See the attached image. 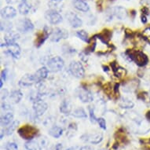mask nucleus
Masks as SVG:
<instances>
[{
    "label": "nucleus",
    "mask_w": 150,
    "mask_h": 150,
    "mask_svg": "<svg viewBox=\"0 0 150 150\" xmlns=\"http://www.w3.org/2000/svg\"><path fill=\"white\" fill-rule=\"evenodd\" d=\"M38 129L31 125H25L18 129L19 135L25 140H32L38 134Z\"/></svg>",
    "instance_id": "nucleus-1"
},
{
    "label": "nucleus",
    "mask_w": 150,
    "mask_h": 150,
    "mask_svg": "<svg viewBox=\"0 0 150 150\" xmlns=\"http://www.w3.org/2000/svg\"><path fill=\"white\" fill-rule=\"evenodd\" d=\"M128 57H130V60L134 61L136 64L139 66H144L148 63V57L145 54L142 52L138 51V50H129L127 52Z\"/></svg>",
    "instance_id": "nucleus-2"
},
{
    "label": "nucleus",
    "mask_w": 150,
    "mask_h": 150,
    "mask_svg": "<svg viewBox=\"0 0 150 150\" xmlns=\"http://www.w3.org/2000/svg\"><path fill=\"white\" fill-rule=\"evenodd\" d=\"M64 60L60 57H54L47 62V67L51 71L57 72L64 68Z\"/></svg>",
    "instance_id": "nucleus-3"
},
{
    "label": "nucleus",
    "mask_w": 150,
    "mask_h": 150,
    "mask_svg": "<svg viewBox=\"0 0 150 150\" xmlns=\"http://www.w3.org/2000/svg\"><path fill=\"white\" fill-rule=\"evenodd\" d=\"M69 71L73 76L76 78H82L84 76L85 74L83 64L78 62H71L69 65Z\"/></svg>",
    "instance_id": "nucleus-4"
},
{
    "label": "nucleus",
    "mask_w": 150,
    "mask_h": 150,
    "mask_svg": "<svg viewBox=\"0 0 150 150\" xmlns=\"http://www.w3.org/2000/svg\"><path fill=\"white\" fill-rule=\"evenodd\" d=\"M34 28V25L28 19H21L17 22V29L22 33H26L32 31Z\"/></svg>",
    "instance_id": "nucleus-5"
},
{
    "label": "nucleus",
    "mask_w": 150,
    "mask_h": 150,
    "mask_svg": "<svg viewBox=\"0 0 150 150\" xmlns=\"http://www.w3.org/2000/svg\"><path fill=\"white\" fill-rule=\"evenodd\" d=\"M77 96L79 100L83 103H90L93 100V97L92 93L89 91L84 88H79L76 91Z\"/></svg>",
    "instance_id": "nucleus-6"
},
{
    "label": "nucleus",
    "mask_w": 150,
    "mask_h": 150,
    "mask_svg": "<svg viewBox=\"0 0 150 150\" xmlns=\"http://www.w3.org/2000/svg\"><path fill=\"white\" fill-rule=\"evenodd\" d=\"M46 18L52 25H57L62 21V15L55 10H49L46 13Z\"/></svg>",
    "instance_id": "nucleus-7"
},
{
    "label": "nucleus",
    "mask_w": 150,
    "mask_h": 150,
    "mask_svg": "<svg viewBox=\"0 0 150 150\" xmlns=\"http://www.w3.org/2000/svg\"><path fill=\"white\" fill-rule=\"evenodd\" d=\"M47 108H48L47 104L45 103L42 100L35 101L33 104V109H34L35 114L36 116H42V114H44Z\"/></svg>",
    "instance_id": "nucleus-8"
},
{
    "label": "nucleus",
    "mask_w": 150,
    "mask_h": 150,
    "mask_svg": "<svg viewBox=\"0 0 150 150\" xmlns=\"http://www.w3.org/2000/svg\"><path fill=\"white\" fill-rule=\"evenodd\" d=\"M69 36V34L67 33L65 31L60 29V28H55V29L52 32L51 36H50V40L52 42H59L60 40L62 39H66Z\"/></svg>",
    "instance_id": "nucleus-9"
},
{
    "label": "nucleus",
    "mask_w": 150,
    "mask_h": 150,
    "mask_svg": "<svg viewBox=\"0 0 150 150\" xmlns=\"http://www.w3.org/2000/svg\"><path fill=\"white\" fill-rule=\"evenodd\" d=\"M66 17L68 21H69V24L74 28H77L80 27L82 24H83V21H82L81 19L76 13H74L69 12L66 15Z\"/></svg>",
    "instance_id": "nucleus-10"
},
{
    "label": "nucleus",
    "mask_w": 150,
    "mask_h": 150,
    "mask_svg": "<svg viewBox=\"0 0 150 150\" xmlns=\"http://www.w3.org/2000/svg\"><path fill=\"white\" fill-rule=\"evenodd\" d=\"M5 48L6 49V52L8 54H10L11 56L17 58L20 56L21 54V48L17 43H11V44H5Z\"/></svg>",
    "instance_id": "nucleus-11"
},
{
    "label": "nucleus",
    "mask_w": 150,
    "mask_h": 150,
    "mask_svg": "<svg viewBox=\"0 0 150 150\" xmlns=\"http://www.w3.org/2000/svg\"><path fill=\"white\" fill-rule=\"evenodd\" d=\"M36 79L35 77V75H25L23 76L19 82V85L22 87H28L33 85L34 83H37Z\"/></svg>",
    "instance_id": "nucleus-12"
},
{
    "label": "nucleus",
    "mask_w": 150,
    "mask_h": 150,
    "mask_svg": "<svg viewBox=\"0 0 150 150\" xmlns=\"http://www.w3.org/2000/svg\"><path fill=\"white\" fill-rule=\"evenodd\" d=\"M86 138H83L85 142H88L91 144H98L103 139V135L101 133L93 134H85L83 136Z\"/></svg>",
    "instance_id": "nucleus-13"
},
{
    "label": "nucleus",
    "mask_w": 150,
    "mask_h": 150,
    "mask_svg": "<svg viewBox=\"0 0 150 150\" xmlns=\"http://www.w3.org/2000/svg\"><path fill=\"white\" fill-rule=\"evenodd\" d=\"M17 14V11L12 6H6L4 7L1 11V15L3 18L5 19H9V18H13Z\"/></svg>",
    "instance_id": "nucleus-14"
},
{
    "label": "nucleus",
    "mask_w": 150,
    "mask_h": 150,
    "mask_svg": "<svg viewBox=\"0 0 150 150\" xmlns=\"http://www.w3.org/2000/svg\"><path fill=\"white\" fill-rule=\"evenodd\" d=\"M48 72H49V71L46 67H42V68H40V69H38L34 74L37 82L40 83L41 80L46 79L47 76H48Z\"/></svg>",
    "instance_id": "nucleus-15"
},
{
    "label": "nucleus",
    "mask_w": 150,
    "mask_h": 150,
    "mask_svg": "<svg viewBox=\"0 0 150 150\" xmlns=\"http://www.w3.org/2000/svg\"><path fill=\"white\" fill-rule=\"evenodd\" d=\"M48 37H49V34H48V32H47V31L44 30L42 32H39L36 35V40L35 41V46L37 47H40L47 40Z\"/></svg>",
    "instance_id": "nucleus-16"
},
{
    "label": "nucleus",
    "mask_w": 150,
    "mask_h": 150,
    "mask_svg": "<svg viewBox=\"0 0 150 150\" xmlns=\"http://www.w3.org/2000/svg\"><path fill=\"white\" fill-rule=\"evenodd\" d=\"M73 6L76 9L82 12H87L90 10L88 4L83 0H73Z\"/></svg>",
    "instance_id": "nucleus-17"
},
{
    "label": "nucleus",
    "mask_w": 150,
    "mask_h": 150,
    "mask_svg": "<svg viewBox=\"0 0 150 150\" xmlns=\"http://www.w3.org/2000/svg\"><path fill=\"white\" fill-rule=\"evenodd\" d=\"M18 39H19V35L17 34V32H13V31H11L10 32H7L6 35H5V37H4V40H5L6 44L14 43Z\"/></svg>",
    "instance_id": "nucleus-18"
},
{
    "label": "nucleus",
    "mask_w": 150,
    "mask_h": 150,
    "mask_svg": "<svg viewBox=\"0 0 150 150\" xmlns=\"http://www.w3.org/2000/svg\"><path fill=\"white\" fill-rule=\"evenodd\" d=\"M13 119V114L12 112H8V113L3 115L1 117V125L3 127L10 125L12 123Z\"/></svg>",
    "instance_id": "nucleus-19"
},
{
    "label": "nucleus",
    "mask_w": 150,
    "mask_h": 150,
    "mask_svg": "<svg viewBox=\"0 0 150 150\" xmlns=\"http://www.w3.org/2000/svg\"><path fill=\"white\" fill-rule=\"evenodd\" d=\"M71 107L69 101H67V100H64L61 104V106H60L61 112L63 114H65V115H69L71 112Z\"/></svg>",
    "instance_id": "nucleus-20"
},
{
    "label": "nucleus",
    "mask_w": 150,
    "mask_h": 150,
    "mask_svg": "<svg viewBox=\"0 0 150 150\" xmlns=\"http://www.w3.org/2000/svg\"><path fill=\"white\" fill-rule=\"evenodd\" d=\"M50 135H51L52 137H54L55 138H60L63 134V130L62 127H57V126H54L49 130Z\"/></svg>",
    "instance_id": "nucleus-21"
},
{
    "label": "nucleus",
    "mask_w": 150,
    "mask_h": 150,
    "mask_svg": "<svg viewBox=\"0 0 150 150\" xmlns=\"http://www.w3.org/2000/svg\"><path fill=\"white\" fill-rule=\"evenodd\" d=\"M113 15L116 16L117 18L120 19V20H123L127 16V13H126V10L123 9V7H116L113 9Z\"/></svg>",
    "instance_id": "nucleus-22"
},
{
    "label": "nucleus",
    "mask_w": 150,
    "mask_h": 150,
    "mask_svg": "<svg viewBox=\"0 0 150 150\" xmlns=\"http://www.w3.org/2000/svg\"><path fill=\"white\" fill-rule=\"evenodd\" d=\"M23 94L20 91H13L10 93V99L13 103H18L22 99Z\"/></svg>",
    "instance_id": "nucleus-23"
},
{
    "label": "nucleus",
    "mask_w": 150,
    "mask_h": 150,
    "mask_svg": "<svg viewBox=\"0 0 150 150\" xmlns=\"http://www.w3.org/2000/svg\"><path fill=\"white\" fill-rule=\"evenodd\" d=\"M119 105L123 108H132L134 105V104L130 99L122 98L119 102Z\"/></svg>",
    "instance_id": "nucleus-24"
},
{
    "label": "nucleus",
    "mask_w": 150,
    "mask_h": 150,
    "mask_svg": "<svg viewBox=\"0 0 150 150\" xmlns=\"http://www.w3.org/2000/svg\"><path fill=\"white\" fill-rule=\"evenodd\" d=\"M111 36H112V32L108 30L105 29L102 31L100 34L98 35V37L99 39L104 42H107L108 40H110Z\"/></svg>",
    "instance_id": "nucleus-25"
},
{
    "label": "nucleus",
    "mask_w": 150,
    "mask_h": 150,
    "mask_svg": "<svg viewBox=\"0 0 150 150\" xmlns=\"http://www.w3.org/2000/svg\"><path fill=\"white\" fill-rule=\"evenodd\" d=\"M30 9H31V6L25 0L22 1V3H21L19 5V7H18L19 12L21 14H27L30 11Z\"/></svg>",
    "instance_id": "nucleus-26"
},
{
    "label": "nucleus",
    "mask_w": 150,
    "mask_h": 150,
    "mask_svg": "<svg viewBox=\"0 0 150 150\" xmlns=\"http://www.w3.org/2000/svg\"><path fill=\"white\" fill-rule=\"evenodd\" d=\"M72 116L76 117V118H86V112L84 111L83 108H79L76 109L72 112Z\"/></svg>",
    "instance_id": "nucleus-27"
},
{
    "label": "nucleus",
    "mask_w": 150,
    "mask_h": 150,
    "mask_svg": "<svg viewBox=\"0 0 150 150\" xmlns=\"http://www.w3.org/2000/svg\"><path fill=\"white\" fill-rule=\"evenodd\" d=\"M13 25L12 23L9 22V21H2L1 23V30L3 32H10L12 30Z\"/></svg>",
    "instance_id": "nucleus-28"
},
{
    "label": "nucleus",
    "mask_w": 150,
    "mask_h": 150,
    "mask_svg": "<svg viewBox=\"0 0 150 150\" xmlns=\"http://www.w3.org/2000/svg\"><path fill=\"white\" fill-rule=\"evenodd\" d=\"M18 123H18V121H15V122H13L11 125L9 126V127L6 129V130H4V131H5L4 133H5L6 134H7V135H10V134H13V132L16 130V128H17Z\"/></svg>",
    "instance_id": "nucleus-29"
},
{
    "label": "nucleus",
    "mask_w": 150,
    "mask_h": 150,
    "mask_svg": "<svg viewBox=\"0 0 150 150\" xmlns=\"http://www.w3.org/2000/svg\"><path fill=\"white\" fill-rule=\"evenodd\" d=\"M76 35L78 36V38H79L80 40H82L83 41H84V42H89L88 34H87L85 31H83V30L77 32Z\"/></svg>",
    "instance_id": "nucleus-30"
},
{
    "label": "nucleus",
    "mask_w": 150,
    "mask_h": 150,
    "mask_svg": "<svg viewBox=\"0 0 150 150\" xmlns=\"http://www.w3.org/2000/svg\"><path fill=\"white\" fill-rule=\"evenodd\" d=\"M25 150H37L36 143L33 142V141L30 140L29 142L25 143Z\"/></svg>",
    "instance_id": "nucleus-31"
},
{
    "label": "nucleus",
    "mask_w": 150,
    "mask_h": 150,
    "mask_svg": "<svg viewBox=\"0 0 150 150\" xmlns=\"http://www.w3.org/2000/svg\"><path fill=\"white\" fill-rule=\"evenodd\" d=\"M89 112H90V118H91V121L92 123H96L98 122V119L96 118V116L94 115V108H93L92 106L89 107Z\"/></svg>",
    "instance_id": "nucleus-32"
},
{
    "label": "nucleus",
    "mask_w": 150,
    "mask_h": 150,
    "mask_svg": "<svg viewBox=\"0 0 150 150\" xmlns=\"http://www.w3.org/2000/svg\"><path fill=\"white\" fill-rule=\"evenodd\" d=\"M5 150H18V146L16 143L9 142L6 145Z\"/></svg>",
    "instance_id": "nucleus-33"
},
{
    "label": "nucleus",
    "mask_w": 150,
    "mask_h": 150,
    "mask_svg": "<svg viewBox=\"0 0 150 150\" xmlns=\"http://www.w3.org/2000/svg\"><path fill=\"white\" fill-rule=\"evenodd\" d=\"M98 123L99 126H100V127H101V129L105 130L106 129V122L103 118L98 119Z\"/></svg>",
    "instance_id": "nucleus-34"
},
{
    "label": "nucleus",
    "mask_w": 150,
    "mask_h": 150,
    "mask_svg": "<svg viewBox=\"0 0 150 150\" xmlns=\"http://www.w3.org/2000/svg\"><path fill=\"white\" fill-rule=\"evenodd\" d=\"M6 79V70H3L2 71V73H1V87H3V81H5Z\"/></svg>",
    "instance_id": "nucleus-35"
},
{
    "label": "nucleus",
    "mask_w": 150,
    "mask_h": 150,
    "mask_svg": "<svg viewBox=\"0 0 150 150\" xmlns=\"http://www.w3.org/2000/svg\"><path fill=\"white\" fill-rule=\"evenodd\" d=\"M52 150H63V145H62V144L59 143V144L55 145Z\"/></svg>",
    "instance_id": "nucleus-36"
},
{
    "label": "nucleus",
    "mask_w": 150,
    "mask_h": 150,
    "mask_svg": "<svg viewBox=\"0 0 150 150\" xmlns=\"http://www.w3.org/2000/svg\"><path fill=\"white\" fill-rule=\"evenodd\" d=\"M8 96V91L7 90H3L2 91V100H3L4 98H6V97Z\"/></svg>",
    "instance_id": "nucleus-37"
},
{
    "label": "nucleus",
    "mask_w": 150,
    "mask_h": 150,
    "mask_svg": "<svg viewBox=\"0 0 150 150\" xmlns=\"http://www.w3.org/2000/svg\"><path fill=\"white\" fill-rule=\"evenodd\" d=\"M79 150H93L91 146H88V145H85V146H83V147L80 149Z\"/></svg>",
    "instance_id": "nucleus-38"
},
{
    "label": "nucleus",
    "mask_w": 150,
    "mask_h": 150,
    "mask_svg": "<svg viewBox=\"0 0 150 150\" xmlns=\"http://www.w3.org/2000/svg\"><path fill=\"white\" fill-rule=\"evenodd\" d=\"M17 0H6V2H7L8 3H11V4H13V3H15L16 2H17Z\"/></svg>",
    "instance_id": "nucleus-39"
},
{
    "label": "nucleus",
    "mask_w": 150,
    "mask_h": 150,
    "mask_svg": "<svg viewBox=\"0 0 150 150\" xmlns=\"http://www.w3.org/2000/svg\"><path fill=\"white\" fill-rule=\"evenodd\" d=\"M62 1H63V0H51L52 3H54V4H56V3H60V2H62Z\"/></svg>",
    "instance_id": "nucleus-40"
},
{
    "label": "nucleus",
    "mask_w": 150,
    "mask_h": 150,
    "mask_svg": "<svg viewBox=\"0 0 150 150\" xmlns=\"http://www.w3.org/2000/svg\"><path fill=\"white\" fill-rule=\"evenodd\" d=\"M77 147H71V148H69V149H68L67 150H76Z\"/></svg>",
    "instance_id": "nucleus-41"
},
{
    "label": "nucleus",
    "mask_w": 150,
    "mask_h": 150,
    "mask_svg": "<svg viewBox=\"0 0 150 150\" xmlns=\"http://www.w3.org/2000/svg\"><path fill=\"white\" fill-rule=\"evenodd\" d=\"M147 118L150 120V112H147Z\"/></svg>",
    "instance_id": "nucleus-42"
}]
</instances>
